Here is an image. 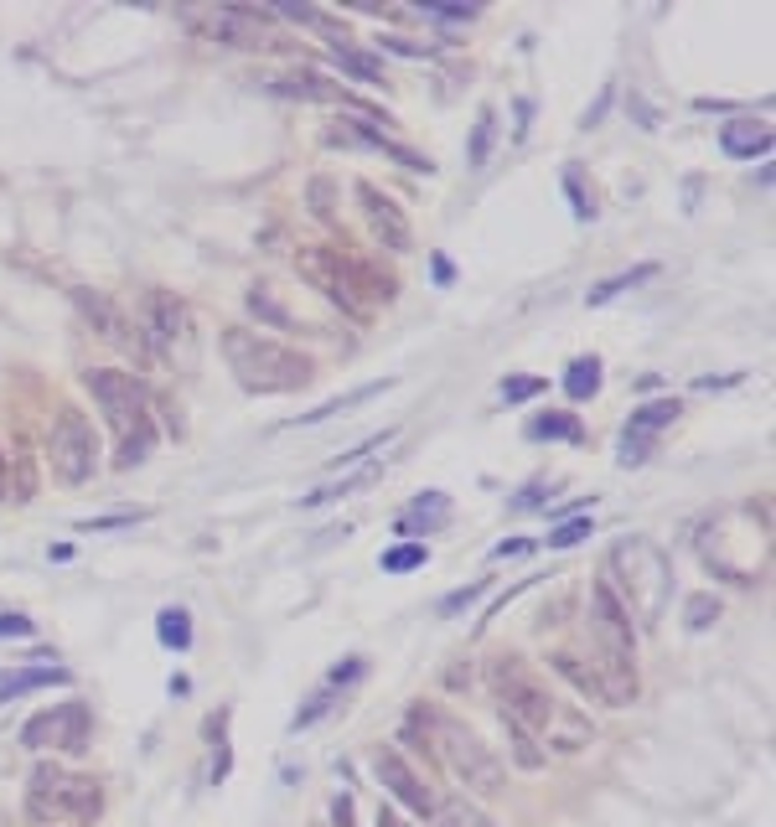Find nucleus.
<instances>
[{
  "label": "nucleus",
  "mask_w": 776,
  "mask_h": 827,
  "mask_svg": "<svg viewBox=\"0 0 776 827\" xmlns=\"http://www.w3.org/2000/svg\"><path fill=\"white\" fill-rule=\"evenodd\" d=\"M487 688L497 698L502 719H513L518 729H528L539 745H554V750H585L590 745V734H595L590 719L575 714L570 703H559L518 657H497L487 667Z\"/></svg>",
  "instance_id": "nucleus-1"
},
{
  "label": "nucleus",
  "mask_w": 776,
  "mask_h": 827,
  "mask_svg": "<svg viewBox=\"0 0 776 827\" xmlns=\"http://www.w3.org/2000/svg\"><path fill=\"white\" fill-rule=\"evenodd\" d=\"M590 636H595L590 672H595V688H601V703L626 709L637 698V631L606 579L590 585Z\"/></svg>",
  "instance_id": "nucleus-2"
},
{
  "label": "nucleus",
  "mask_w": 776,
  "mask_h": 827,
  "mask_svg": "<svg viewBox=\"0 0 776 827\" xmlns=\"http://www.w3.org/2000/svg\"><path fill=\"white\" fill-rule=\"evenodd\" d=\"M223 357H228V373L238 378V388H249V393H295L316 378L311 357H301L295 347L275 342V336H259L249 326L223 331Z\"/></svg>",
  "instance_id": "nucleus-3"
},
{
  "label": "nucleus",
  "mask_w": 776,
  "mask_h": 827,
  "mask_svg": "<svg viewBox=\"0 0 776 827\" xmlns=\"http://www.w3.org/2000/svg\"><path fill=\"white\" fill-rule=\"evenodd\" d=\"M83 388L94 393V404L109 414V424L119 430V461L114 466H140L156 445V424H151V398L135 373H119V367H94L83 373Z\"/></svg>",
  "instance_id": "nucleus-4"
},
{
  "label": "nucleus",
  "mask_w": 776,
  "mask_h": 827,
  "mask_svg": "<svg viewBox=\"0 0 776 827\" xmlns=\"http://www.w3.org/2000/svg\"><path fill=\"white\" fill-rule=\"evenodd\" d=\"M601 579L616 590V600L626 605V616H637V621H652L663 610L668 600V559L652 548L647 538H621L611 548V559L601 569Z\"/></svg>",
  "instance_id": "nucleus-5"
},
{
  "label": "nucleus",
  "mask_w": 776,
  "mask_h": 827,
  "mask_svg": "<svg viewBox=\"0 0 776 827\" xmlns=\"http://www.w3.org/2000/svg\"><path fill=\"white\" fill-rule=\"evenodd\" d=\"M295 274L352 316L363 311L368 300H394V280H378L368 264L347 259L342 249H326V243H311V249L295 254Z\"/></svg>",
  "instance_id": "nucleus-6"
},
{
  "label": "nucleus",
  "mask_w": 776,
  "mask_h": 827,
  "mask_svg": "<svg viewBox=\"0 0 776 827\" xmlns=\"http://www.w3.org/2000/svg\"><path fill=\"white\" fill-rule=\"evenodd\" d=\"M425 729L435 734V745H440L445 765H451V776H456L466 791H482V796L502 791L507 771H502V760L492 755V745H487L476 729H466L461 719L440 714V709H425Z\"/></svg>",
  "instance_id": "nucleus-7"
},
{
  "label": "nucleus",
  "mask_w": 776,
  "mask_h": 827,
  "mask_svg": "<svg viewBox=\"0 0 776 827\" xmlns=\"http://www.w3.org/2000/svg\"><path fill=\"white\" fill-rule=\"evenodd\" d=\"M26 817L52 827V822H88L99 817V781L94 776H73L63 765H37L26 781Z\"/></svg>",
  "instance_id": "nucleus-8"
},
{
  "label": "nucleus",
  "mask_w": 776,
  "mask_h": 827,
  "mask_svg": "<svg viewBox=\"0 0 776 827\" xmlns=\"http://www.w3.org/2000/svg\"><path fill=\"white\" fill-rule=\"evenodd\" d=\"M47 455H52V471L63 476L68 486H83L88 476L99 471V440H94V424H88L73 404L57 409L52 435H47Z\"/></svg>",
  "instance_id": "nucleus-9"
},
{
  "label": "nucleus",
  "mask_w": 776,
  "mask_h": 827,
  "mask_svg": "<svg viewBox=\"0 0 776 827\" xmlns=\"http://www.w3.org/2000/svg\"><path fill=\"white\" fill-rule=\"evenodd\" d=\"M88 729H94V719H88V703H57V709H42L37 719H26L21 729V745L26 750H68V755H83L88 750Z\"/></svg>",
  "instance_id": "nucleus-10"
},
{
  "label": "nucleus",
  "mask_w": 776,
  "mask_h": 827,
  "mask_svg": "<svg viewBox=\"0 0 776 827\" xmlns=\"http://www.w3.org/2000/svg\"><path fill=\"white\" fill-rule=\"evenodd\" d=\"M202 26L228 47H280L275 42V16L254 11V6H218V11H207Z\"/></svg>",
  "instance_id": "nucleus-11"
},
{
  "label": "nucleus",
  "mask_w": 776,
  "mask_h": 827,
  "mask_svg": "<svg viewBox=\"0 0 776 827\" xmlns=\"http://www.w3.org/2000/svg\"><path fill=\"white\" fill-rule=\"evenodd\" d=\"M373 776H378V781H383V791L394 796L399 807H409L414 817H435V807H440V802L430 796V786H425L420 776H414V765H409L399 750H378V755H373Z\"/></svg>",
  "instance_id": "nucleus-12"
},
{
  "label": "nucleus",
  "mask_w": 776,
  "mask_h": 827,
  "mask_svg": "<svg viewBox=\"0 0 776 827\" xmlns=\"http://www.w3.org/2000/svg\"><path fill=\"white\" fill-rule=\"evenodd\" d=\"M357 202H363V218H368V228H373V238L383 243V249L388 254H409L414 233H409L404 207L388 197V192H378L373 181H357Z\"/></svg>",
  "instance_id": "nucleus-13"
},
{
  "label": "nucleus",
  "mask_w": 776,
  "mask_h": 827,
  "mask_svg": "<svg viewBox=\"0 0 776 827\" xmlns=\"http://www.w3.org/2000/svg\"><path fill=\"white\" fill-rule=\"evenodd\" d=\"M73 300H78V311L88 316V326H94L104 342H114V347H135L140 342V331H130V316L119 311L104 290H73Z\"/></svg>",
  "instance_id": "nucleus-14"
},
{
  "label": "nucleus",
  "mask_w": 776,
  "mask_h": 827,
  "mask_svg": "<svg viewBox=\"0 0 776 827\" xmlns=\"http://www.w3.org/2000/svg\"><path fill=\"white\" fill-rule=\"evenodd\" d=\"M182 331H187V305L166 295V290H151L145 295V336H151V347L166 352L171 342H182Z\"/></svg>",
  "instance_id": "nucleus-15"
},
{
  "label": "nucleus",
  "mask_w": 776,
  "mask_h": 827,
  "mask_svg": "<svg viewBox=\"0 0 776 827\" xmlns=\"http://www.w3.org/2000/svg\"><path fill=\"white\" fill-rule=\"evenodd\" d=\"M270 88H275V94H285V99H306V104H342L347 99L342 83H332L326 73H311V68H295V73L275 78Z\"/></svg>",
  "instance_id": "nucleus-16"
},
{
  "label": "nucleus",
  "mask_w": 776,
  "mask_h": 827,
  "mask_svg": "<svg viewBox=\"0 0 776 827\" xmlns=\"http://www.w3.org/2000/svg\"><path fill=\"white\" fill-rule=\"evenodd\" d=\"M720 150L735 161H756L771 150V125H761V119H730V125H720Z\"/></svg>",
  "instance_id": "nucleus-17"
},
{
  "label": "nucleus",
  "mask_w": 776,
  "mask_h": 827,
  "mask_svg": "<svg viewBox=\"0 0 776 827\" xmlns=\"http://www.w3.org/2000/svg\"><path fill=\"white\" fill-rule=\"evenodd\" d=\"M678 419V398H658V404H642L637 414H632V424H626V435L621 440H637V445H647L658 430H668V424Z\"/></svg>",
  "instance_id": "nucleus-18"
},
{
  "label": "nucleus",
  "mask_w": 776,
  "mask_h": 827,
  "mask_svg": "<svg viewBox=\"0 0 776 827\" xmlns=\"http://www.w3.org/2000/svg\"><path fill=\"white\" fill-rule=\"evenodd\" d=\"M249 311H254L264 326H275V331H295V326H301L290 305L275 295V285H254V290H249Z\"/></svg>",
  "instance_id": "nucleus-19"
},
{
  "label": "nucleus",
  "mask_w": 776,
  "mask_h": 827,
  "mask_svg": "<svg viewBox=\"0 0 776 827\" xmlns=\"http://www.w3.org/2000/svg\"><path fill=\"white\" fill-rule=\"evenodd\" d=\"M388 388V378L383 383H363V388H352L347 398H326V404H316L311 414H301L295 424H321V419H332V414H347V409H357V404H368V398H378Z\"/></svg>",
  "instance_id": "nucleus-20"
},
{
  "label": "nucleus",
  "mask_w": 776,
  "mask_h": 827,
  "mask_svg": "<svg viewBox=\"0 0 776 827\" xmlns=\"http://www.w3.org/2000/svg\"><path fill=\"white\" fill-rule=\"evenodd\" d=\"M332 57L352 73V78H363V83H383V63L378 57H368V52H357L347 37H332Z\"/></svg>",
  "instance_id": "nucleus-21"
},
{
  "label": "nucleus",
  "mask_w": 776,
  "mask_h": 827,
  "mask_svg": "<svg viewBox=\"0 0 776 827\" xmlns=\"http://www.w3.org/2000/svg\"><path fill=\"white\" fill-rule=\"evenodd\" d=\"M68 672L63 667H32V672H11V678H0V703L6 698H21V693H32L42 683H63Z\"/></svg>",
  "instance_id": "nucleus-22"
},
{
  "label": "nucleus",
  "mask_w": 776,
  "mask_h": 827,
  "mask_svg": "<svg viewBox=\"0 0 776 827\" xmlns=\"http://www.w3.org/2000/svg\"><path fill=\"white\" fill-rule=\"evenodd\" d=\"M652 274H658V264H637V269H626V274H611V280H601V285H595L585 300H590V305H606V300H616L621 290H632V285H647Z\"/></svg>",
  "instance_id": "nucleus-23"
},
{
  "label": "nucleus",
  "mask_w": 776,
  "mask_h": 827,
  "mask_svg": "<svg viewBox=\"0 0 776 827\" xmlns=\"http://www.w3.org/2000/svg\"><path fill=\"white\" fill-rule=\"evenodd\" d=\"M595 388H601V362H595V357H575L570 373H564V393H570V398H590Z\"/></svg>",
  "instance_id": "nucleus-24"
},
{
  "label": "nucleus",
  "mask_w": 776,
  "mask_h": 827,
  "mask_svg": "<svg viewBox=\"0 0 776 827\" xmlns=\"http://www.w3.org/2000/svg\"><path fill=\"white\" fill-rule=\"evenodd\" d=\"M502 724H507V745H513V765H523V771H539V765H544L539 740H533L528 729H518L513 719H502Z\"/></svg>",
  "instance_id": "nucleus-25"
},
{
  "label": "nucleus",
  "mask_w": 776,
  "mask_h": 827,
  "mask_svg": "<svg viewBox=\"0 0 776 827\" xmlns=\"http://www.w3.org/2000/svg\"><path fill=\"white\" fill-rule=\"evenodd\" d=\"M549 662H554V672H559V678H570V683H575L585 698H601V688H595V672H590V667H585L575 652H554Z\"/></svg>",
  "instance_id": "nucleus-26"
},
{
  "label": "nucleus",
  "mask_w": 776,
  "mask_h": 827,
  "mask_svg": "<svg viewBox=\"0 0 776 827\" xmlns=\"http://www.w3.org/2000/svg\"><path fill=\"white\" fill-rule=\"evenodd\" d=\"M435 827H497V822L471 802H445V807H435Z\"/></svg>",
  "instance_id": "nucleus-27"
},
{
  "label": "nucleus",
  "mask_w": 776,
  "mask_h": 827,
  "mask_svg": "<svg viewBox=\"0 0 776 827\" xmlns=\"http://www.w3.org/2000/svg\"><path fill=\"white\" fill-rule=\"evenodd\" d=\"M161 641H166V647H187V641H192V616H187V610L182 605H166L161 610Z\"/></svg>",
  "instance_id": "nucleus-28"
},
{
  "label": "nucleus",
  "mask_w": 776,
  "mask_h": 827,
  "mask_svg": "<svg viewBox=\"0 0 776 827\" xmlns=\"http://www.w3.org/2000/svg\"><path fill=\"white\" fill-rule=\"evenodd\" d=\"M528 435L533 440H580V424L570 414H544V419L528 424Z\"/></svg>",
  "instance_id": "nucleus-29"
},
{
  "label": "nucleus",
  "mask_w": 776,
  "mask_h": 827,
  "mask_svg": "<svg viewBox=\"0 0 776 827\" xmlns=\"http://www.w3.org/2000/svg\"><path fill=\"white\" fill-rule=\"evenodd\" d=\"M492 135H497V114H492V109H482V114H476V130H471V166H487Z\"/></svg>",
  "instance_id": "nucleus-30"
},
{
  "label": "nucleus",
  "mask_w": 776,
  "mask_h": 827,
  "mask_svg": "<svg viewBox=\"0 0 776 827\" xmlns=\"http://www.w3.org/2000/svg\"><path fill=\"white\" fill-rule=\"evenodd\" d=\"M425 559H430L425 543H404V548H394V554H383V569L388 574H409V569H420Z\"/></svg>",
  "instance_id": "nucleus-31"
},
{
  "label": "nucleus",
  "mask_w": 776,
  "mask_h": 827,
  "mask_svg": "<svg viewBox=\"0 0 776 827\" xmlns=\"http://www.w3.org/2000/svg\"><path fill=\"white\" fill-rule=\"evenodd\" d=\"M378 476V466H363L357 476H347L342 486H326V492H316V497H306V507H321V502H337V497H347V492H357V486H368Z\"/></svg>",
  "instance_id": "nucleus-32"
},
{
  "label": "nucleus",
  "mask_w": 776,
  "mask_h": 827,
  "mask_svg": "<svg viewBox=\"0 0 776 827\" xmlns=\"http://www.w3.org/2000/svg\"><path fill=\"white\" fill-rule=\"evenodd\" d=\"M683 616H689V631H704V626H714V616H720V600H714V595H694L689 605H683Z\"/></svg>",
  "instance_id": "nucleus-33"
},
{
  "label": "nucleus",
  "mask_w": 776,
  "mask_h": 827,
  "mask_svg": "<svg viewBox=\"0 0 776 827\" xmlns=\"http://www.w3.org/2000/svg\"><path fill=\"white\" fill-rule=\"evenodd\" d=\"M580 538H590V517H575V523H564L549 533V548H575Z\"/></svg>",
  "instance_id": "nucleus-34"
},
{
  "label": "nucleus",
  "mask_w": 776,
  "mask_h": 827,
  "mask_svg": "<svg viewBox=\"0 0 776 827\" xmlns=\"http://www.w3.org/2000/svg\"><path fill=\"white\" fill-rule=\"evenodd\" d=\"M544 388V378H513V383H502V398L507 404H523V398H533Z\"/></svg>",
  "instance_id": "nucleus-35"
},
{
  "label": "nucleus",
  "mask_w": 776,
  "mask_h": 827,
  "mask_svg": "<svg viewBox=\"0 0 776 827\" xmlns=\"http://www.w3.org/2000/svg\"><path fill=\"white\" fill-rule=\"evenodd\" d=\"M482 590H487V579H476V585H466V590H456V595H445V600H440V610H445V616H456V610H461V605H471Z\"/></svg>",
  "instance_id": "nucleus-36"
},
{
  "label": "nucleus",
  "mask_w": 776,
  "mask_h": 827,
  "mask_svg": "<svg viewBox=\"0 0 776 827\" xmlns=\"http://www.w3.org/2000/svg\"><path fill=\"white\" fill-rule=\"evenodd\" d=\"M0 636H32V621H26V616H11V610H6V616H0Z\"/></svg>",
  "instance_id": "nucleus-37"
},
{
  "label": "nucleus",
  "mask_w": 776,
  "mask_h": 827,
  "mask_svg": "<svg viewBox=\"0 0 776 827\" xmlns=\"http://www.w3.org/2000/svg\"><path fill=\"white\" fill-rule=\"evenodd\" d=\"M383 47H394V52H404V57H425L430 47H420V42H404V37H383Z\"/></svg>",
  "instance_id": "nucleus-38"
},
{
  "label": "nucleus",
  "mask_w": 776,
  "mask_h": 827,
  "mask_svg": "<svg viewBox=\"0 0 776 827\" xmlns=\"http://www.w3.org/2000/svg\"><path fill=\"white\" fill-rule=\"evenodd\" d=\"M425 11H435V16H445V21H466V16H471L466 6H425Z\"/></svg>",
  "instance_id": "nucleus-39"
},
{
  "label": "nucleus",
  "mask_w": 776,
  "mask_h": 827,
  "mask_svg": "<svg viewBox=\"0 0 776 827\" xmlns=\"http://www.w3.org/2000/svg\"><path fill=\"white\" fill-rule=\"evenodd\" d=\"M332 817H337L342 827H352V802H347V796H337V802H332Z\"/></svg>",
  "instance_id": "nucleus-40"
},
{
  "label": "nucleus",
  "mask_w": 776,
  "mask_h": 827,
  "mask_svg": "<svg viewBox=\"0 0 776 827\" xmlns=\"http://www.w3.org/2000/svg\"><path fill=\"white\" fill-rule=\"evenodd\" d=\"M0 476H6V455H0ZM0 492H6V486H0Z\"/></svg>",
  "instance_id": "nucleus-41"
}]
</instances>
